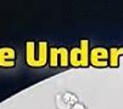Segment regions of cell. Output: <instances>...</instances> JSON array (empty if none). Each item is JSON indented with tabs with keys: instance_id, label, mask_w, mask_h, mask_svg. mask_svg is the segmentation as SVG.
<instances>
[{
	"instance_id": "obj_1",
	"label": "cell",
	"mask_w": 123,
	"mask_h": 109,
	"mask_svg": "<svg viewBox=\"0 0 123 109\" xmlns=\"http://www.w3.org/2000/svg\"><path fill=\"white\" fill-rule=\"evenodd\" d=\"M49 60L48 41H38V54H36V41L29 40L26 43V62L32 67H43Z\"/></svg>"
},
{
	"instance_id": "obj_2",
	"label": "cell",
	"mask_w": 123,
	"mask_h": 109,
	"mask_svg": "<svg viewBox=\"0 0 123 109\" xmlns=\"http://www.w3.org/2000/svg\"><path fill=\"white\" fill-rule=\"evenodd\" d=\"M89 40L82 39L79 47H72L69 50V62L74 67H86L89 64Z\"/></svg>"
},
{
	"instance_id": "obj_3",
	"label": "cell",
	"mask_w": 123,
	"mask_h": 109,
	"mask_svg": "<svg viewBox=\"0 0 123 109\" xmlns=\"http://www.w3.org/2000/svg\"><path fill=\"white\" fill-rule=\"evenodd\" d=\"M60 60V64L62 67L67 65L69 62V51L66 47H50L49 49V63L50 65H57Z\"/></svg>"
},
{
	"instance_id": "obj_4",
	"label": "cell",
	"mask_w": 123,
	"mask_h": 109,
	"mask_svg": "<svg viewBox=\"0 0 123 109\" xmlns=\"http://www.w3.org/2000/svg\"><path fill=\"white\" fill-rule=\"evenodd\" d=\"M89 62L94 67H106L109 64V49L102 46H96L90 50Z\"/></svg>"
},
{
	"instance_id": "obj_5",
	"label": "cell",
	"mask_w": 123,
	"mask_h": 109,
	"mask_svg": "<svg viewBox=\"0 0 123 109\" xmlns=\"http://www.w3.org/2000/svg\"><path fill=\"white\" fill-rule=\"evenodd\" d=\"M15 50L10 46L0 47V65L13 67L15 65Z\"/></svg>"
},
{
	"instance_id": "obj_6",
	"label": "cell",
	"mask_w": 123,
	"mask_h": 109,
	"mask_svg": "<svg viewBox=\"0 0 123 109\" xmlns=\"http://www.w3.org/2000/svg\"><path fill=\"white\" fill-rule=\"evenodd\" d=\"M123 53V47H110L109 50V64L117 67L119 64V56Z\"/></svg>"
}]
</instances>
